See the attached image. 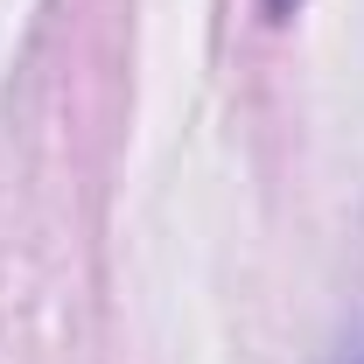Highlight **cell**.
<instances>
[{
  "mask_svg": "<svg viewBox=\"0 0 364 364\" xmlns=\"http://www.w3.org/2000/svg\"><path fill=\"white\" fill-rule=\"evenodd\" d=\"M336 364H364V350H350V358H336Z\"/></svg>",
  "mask_w": 364,
  "mask_h": 364,
  "instance_id": "7a4b0ae2",
  "label": "cell"
},
{
  "mask_svg": "<svg viewBox=\"0 0 364 364\" xmlns=\"http://www.w3.org/2000/svg\"><path fill=\"white\" fill-rule=\"evenodd\" d=\"M259 7H267V21H294L301 14V0H259Z\"/></svg>",
  "mask_w": 364,
  "mask_h": 364,
  "instance_id": "6da1fadb",
  "label": "cell"
}]
</instances>
